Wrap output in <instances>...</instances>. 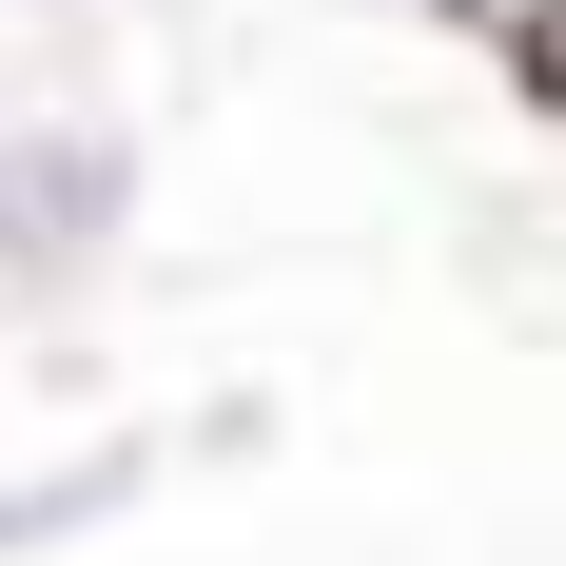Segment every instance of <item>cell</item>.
I'll return each instance as SVG.
<instances>
[{
	"mask_svg": "<svg viewBox=\"0 0 566 566\" xmlns=\"http://www.w3.org/2000/svg\"><path fill=\"white\" fill-rule=\"evenodd\" d=\"M137 216V137L117 117H20L0 137V274H98Z\"/></svg>",
	"mask_w": 566,
	"mask_h": 566,
	"instance_id": "1",
	"label": "cell"
},
{
	"mask_svg": "<svg viewBox=\"0 0 566 566\" xmlns=\"http://www.w3.org/2000/svg\"><path fill=\"white\" fill-rule=\"evenodd\" d=\"M98 489H117V469H40V489H0V547H40V527H78Z\"/></svg>",
	"mask_w": 566,
	"mask_h": 566,
	"instance_id": "2",
	"label": "cell"
}]
</instances>
